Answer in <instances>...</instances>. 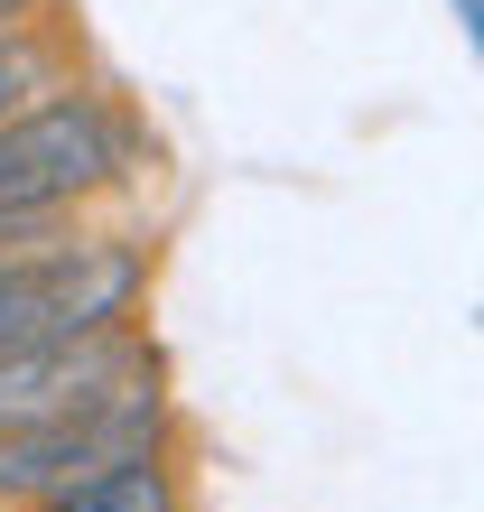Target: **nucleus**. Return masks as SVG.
I'll list each match as a JSON object with an SVG mask.
<instances>
[{
  "instance_id": "1",
  "label": "nucleus",
  "mask_w": 484,
  "mask_h": 512,
  "mask_svg": "<svg viewBox=\"0 0 484 512\" xmlns=\"http://www.w3.org/2000/svg\"><path fill=\"white\" fill-rule=\"evenodd\" d=\"M131 168H140V140L121 122V103L94 94V84H56V94L0 122V196L94 205L112 187H131Z\"/></svg>"
},
{
  "instance_id": "2",
  "label": "nucleus",
  "mask_w": 484,
  "mask_h": 512,
  "mask_svg": "<svg viewBox=\"0 0 484 512\" xmlns=\"http://www.w3.org/2000/svg\"><path fill=\"white\" fill-rule=\"evenodd\" d=\"M149 298V252L131 233H66V243L0 261V354L38 336H84V326H131Z\"/></svg>"
},
{
  "instance_id": "3",
  "label": "nucleus",
  "mask_w": 484,
  "mask_h": 512,
  "mask_svg": "<svg viewBox=\"0 0 484 512\" xmlns=\"http://www.w3.org/2000/svg\"><path fill=\"white\" fill-rule=\"evenodd\" d=\"M168 447V401H159V373L112 391V401L75 410V419H28V429H0V503H56L66 485L103 475L121 457H149Z\"/></svg>"
},
{
  "instance_id": "4",
  "label": "nucleus",
  "mask_w": 484,
  "mask_h": 512,
  "mask_svg": "<svg viewBox=\"0 0 484 512\" xmlns=\"http://www.w3.org/2000/svg\"><path fill=\"white\" fill-rule=\"evenodd\" d=\"M159 373L140 317L131 326H84V336H38L0 354V429H28V419H75Z\"/></svg>"
},
{
  "instance_id": "5",
  "label": "nucleus",
  "mask_w": 484,
  "mask_h": 512,
  "mask_svg": "<svg viewBox=\"0 0 484 512\" xmlns=\"http://www.w3.org/2000/svg\"><path fill=\"white\" fill-rule=\"evenodd\" d=\"M38 512H187V494H177L168 447H149V457H121L103 475H84V485H66V494L38 503Z\"/></svg>"
},
{
  "instance_id": "6",
  "label": "nucleus",
  "mask_w": 484,
  "mask_h": 512,
  "mask_svg": "<svg viewBox=\"0 0 484 512\" xmlns=\"http://www.w3.org/2000/svg\"><path fill=\"white\" fill-rule=\"evenodd\" d=\"M56 84H75V38H66V19H38V28H19V38H0V122L28 112L38 94H56Z\"/></svg>"
},
{
  "instance_id": "7",
  "label": "nucleus",
  "mask_w": 484,
  "mask_h": 512,
  "mask_svg": "<svg viewBox=\"0 0 484 512\" xmlns=\"http://www.w3.org/2000/svg\"><path fill=\"white\" fill-rule=\"evenodd\" d=\"M84 233V205H28V196H0V261H28L47 243Z\"/></svg>"
},
{
  "instance_id": "8",
  "label": "nucleus",
  "mask_w": 484,
  "mask_h": 512,
  "mask_svg": "<svg viewBox=\"0 0 484 512\" xmlns=\"http://www.w3.org/2000/svg\"><path fill=\"white\" fill-rule=\"evenodd\" d=\"M56 19V0H0V38H19V28H38Z\"/></svg>"
}]
</instances>
